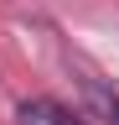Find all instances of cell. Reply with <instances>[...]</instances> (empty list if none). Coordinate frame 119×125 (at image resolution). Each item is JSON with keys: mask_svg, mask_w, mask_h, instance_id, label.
<instances>
[{"mask_svg": "<svg viewBox=\"0 0 119 125\" xmlns=\"http://www.w3.org/2000/svg\"><path fill=\"white\" fill-rule=\"evenodd\" d=\"M21 125H83V120L57 99H26L21 104Z\"/></svg>", "mask_w": 119, "mask_h": 125, "instance_id": "obj_1", "label": "cell"}, {"mask_svg": "<svg viewBox=\"0 0 119 125\" xmlns=\"http://www.w3.org/2000/svg\"><path fill=\"white\" fill-rule=\"evenodd\" d=\"M93 99H98L103 109H109V115H114V125H119V99H103V94H93Z\"/></svg>", "mask_w": 119, "mask_h": 125, "instance_id": "obj_2", "label": "cell"}]
</instances>
